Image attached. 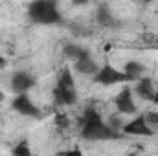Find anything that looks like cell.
Wrapping results in <instances>:
<instances>
[{
    "mask_svg": "<svg viewBox=\"0 0 158 156\" xmlns=\"http://www.w3.org/2000/svg\"><path fill=\"white\" fill-rule=\"evenodd\" d=\"M11 107L15 112H19L20 116H30V117H39L40 112L39 109L33 105L31 97L28 96V92H22V94H17L11 101Z\"/></svg>",
    "mask_w": 158,
    "mask_h": 156,
    "instance_id": "5b68a950",
    "label": "cell"
},
{
    "mask_svg": "<svg viewBox=\"0 0 158 156\" xmlns=\"http://www.w3.org/2000/svg\"><path fill=\"white\" fill-rule=\"evenodd\" d=\"M114 105H116L118 112H119V114H123V116H129V114H134V112H136L134 97H132V92H131V88H129V86H125L118 96H116Z\"/></svg>",
    "mask_w": 158,
    "mask_h": 156,
    "instance_id": "52a82bcc",
    "label": "cell"
},
{
    "mask_svg": "<svg viewBox=\"0 0 158 156\" xmlns=\"http://www.w3.org/2000/svg\"><path fill=\"white\" fill-rule=\"evenodd\" d=\"M55 127L61 129V130H66L70 127V117L66 116L64 112H57L55 114Z\"/></svg>",
    "mask_w": 158,
    "mask_h": 156,
    "instance_id": "5bb4252c",
    "label": "cell"
},
{
    "mask_svg": "<svg viewBox=\"0 0 158 156\" xmlns=\"http://www.w3.org/2000/svg\"><path fill=\"white\" fill-rule=\"evenodd\" d=\"M4 99H6V94H4V92H0V103H2Z\"/></svg>",
    "mask_w": 158,
    "mask_h": 156,
    "instance_id": "ffe728a7",
    "label": "cell"
},
{
    "mask_svg": "<svg viewBox=\"0 0 158 156\" xmlns=\"http://www.w3.org/2000/svg\"><path fill=\"white\" fill-rule=\"evenodd\" d=\"M90 0H72V4H76V6H85V4H88Z\"/></svg>",
    "mask_w": 158,
    "mask_h": 156,
    "instance_id": "e0dca14e",
    "label": "cell"
},
{
    "mask_svg": "<svg viewBox=\"0 0 158 156\" xmlns=\"http://www.w3.org/2000/svg\"><path fill=\"white\" fill-rule=\"evenodd\" d=\"M155 42H156V46H158V37H156V40H155Z\"/></svg>",
    "mask_w": 158,
    "mask_h": 156,
    "instance_id": "7402d4cb",
    "label": "cell"
},
{
    "mask_svg": "<svg viewBox=\"0 0 158 156\" xmlns=\"http://www.w3.org/2000/svg\"><path fill=\"white\" fill-rule=\"evenodd\" d=\"M63 53L66 55V57H70V59H79V57H83V55H88V51L85 50V48H81L79 44H66L64 48H63Z\"/></svg>",
    "mask_w": 158,
    "mask_h": 156,
    "instance_id": "7c38bea8",
    "label": "cell"
},
{
    "mask_svg": "<svg viewBox=\"0 0 158 156\" xmlns=\"http://www.w3.org/2000/svg\"><path fill=\"white\" fill-rule=\"evenodd\" d=\"M140 2H143V4H151V2H155V0H140Z\"/></svg>",
    "mask_w": 158,
    "mask_h": 156,
    "instance_id": "44dd1931",
    "label": "cell"
},
{
    "mask_svg": "<svg viewBox=\"0 0 158 156\" xmlns=\"http://www.w3.org/2000/svg\"><path fill=\"white\" fill-rule=\"evenodd\" d=\"M153 103H156V105H158V86H156V90H155V97H153Z\"/></svg>",
    "mask_w": 158,
    "mask_h": 156,
    "instance_id": "ac0fdd59",
    "label": "cell"
},
{
    "mask_svg": "<svg viewBox=\"0 0 158 156\" xmlns=\"http://www.w3.org/2000/svg\"><path fill=\"white\" fill-rule=\"evenodd\" d=\"M28 15L35 24H59L61 13L57 7V0H31L28 6Z\"/></svg>",
    "mask_w": 158,
    "mask_h": 156,
    "instance_id": "7a4b0ae2",
    "label": "cell"
},
{
    "mask_svg": "<svg viewBox=\"0 0 158 156\" xmlns=\"http://www.w3.org/2000/svg\"><path fill=\"white\" fill-rule=\"evenodd\" d=\"M134 83H136V84H134V92H136L142 99H145V101H153V97H155V90H156L155 83H153L149 77H140V79H136Z\"/></svg>",
    "mask_w": 158,
    "mask_h": 156,
    "instance_id": "9c48e42d",
    "label": "cell"
},
{
    "mask_svg": "<svg viewBox=\"0 0 158 156\" xmlns=\"http://www.w3.org/2000/svg\"><path fill=\"white\" fill-rule=\"evenodd\" d=\"M53 101H55L57 107L76 105L77 90H76V81H74V76H72L70 68H63L61 70L57 84H55V90H53Z\"/></svg>",
    "mask_w": 158,
    "mask_h": 156,
    "instance_id": "3957f363",
    "label": "cell"
},
{
    "mask_svg": "<svg viewBox=\"0 0 158 156\" xmlns=\"http://www.w3.org/2000/svg\"><path fill=\"white\" fill-rule=\"evenodd\" d=\"M2 66H6V59H4V55L0 53V68H2Z\"/></svg>",
    "mask_w": 158,
    "mask_h": 156,
    "instance_id": "d6986e66",
    "label": "cell"
},
{
    "mask_svg": "<svg viewBox=\"0 0 158 156\" xmlns=\"http://www.w3.org/2000/svg\"><path fill=\"white\" fill-rule=\"evenodd\" d=\"M15 156H30L31 154V149L28 147V143L26 142H20L17 147H13V151H11Z\"/></svg>",
    "mask_w": 158,
    "mask_h": 156,
    "instance_id": "9a60e30c",
    "label": "cell"
},
{
    "mask_svg": "<svg viewBox=\"0 0 158 156\" xmlns=\"http://www.w3.org/2000/svg\"><path fill=\"white\" fill-rule=\"evenodd\" d=\"M96 18H98V22H99L101 26H110V24L114 22V18H112V15H110V11H109L107 6H99V7H98Z\"/></svg>",
    "mask_w": 158,
    "mask_h": 156,
    "instance_id": "4fadbf2b",
    "label": "cell"
},
{
    "mask_svg": "<svg viewBox=\"0 0 158 156\" xmlns=\"http://www.w3.org/2000/svg\"><path fill=\"white\" fill-rule=\"evenodd\" d=\"M145 116V121H147V125L153 129V130H158V112H147V114H143Z\"/></svg>",
    "mask_w": 158,
    "mask_h": 156,
    "instance_id": "2e32d148",
    "label": "cell"
},
{
    "mask_svg": "<svg viewBox=\"0 0 158 156\" xmlns=\"http://www.w3.org/2000/svg\"><path fill=\"white\" fill-rule=\"evenodd\" d=\"M121 132H123V134H129V136H155V134H156V130H153V129L147 125L143 114H140V116H136L134 119L127 121V123L123 125Z\"/></svg>",
    "mask_w": 158,
    "mask_h": 156,
    "instance_id": "8992f818",
    "label": "cell"
},
{
    "mask_svg": "<svg viewBox=\"0 0 158 156\" xmlns=\"http://www.w3.org/2000/svg\"><path fill=\"white\" fill-rule=\"evenodd\" d=\"M79 125V136L90 142H105V140H116L119 134L109 127V123L103 121L101 114L94 109L88 107L83 116L77 119Z\"/></svg>",
    "mask_w": 158,
    "mask_h": 156,
    "instance_id": "6da1fadb",
    "label": "cell"
},
{
    "mask_svg": "<svg viewBox=\"0 0 158 156\" xmlns=\"http://www.w3.org/2000/svg\"><path fill=\"white\" fill-rule=\"evenodd\" d=\"M92 79H94V83L103 84V86H112V84H118V83H132V79L129 77L123 70H118V68H114L110 64L99 66L98 74Z\"/></svg>",
    "mask_w": 158,
    "mask_h": 156,
    "instance_id": "277c9868",
    "label": "cell"
},
{
    "mask_svg": "<svg viewBox=\"0 0 158 156\" xmlns=\"http://www.w3.org/2000/svg\"><path fill=\"white\" fill-rule=\"evenodd\" d=\"M123 72L132 79V83H134L136 79H140L143 76V64L138 63V61H127L125 66H123Z\"/></svg>",
    "mask_w": 158,
    "mask_h": 156,
    "instance_id": "8fae6325",
    "label": "cell"
},
{
    "mask_svg": "<svg viewBox=\"0 0 158 156\" xmlns=\"http://www.w3.org/2000/svg\"><path fill=\"white\" fill-rule=\"evenodd\" d=\"M76 70H77L79 74H83V76L94 77V76L98 74V70H99V64H98V63L90 57V53H88V55H83V57L76 59Z\"/></svg>",
    "mask_w": 158,
    "mask_h": 156,
    "instance_id": "30bf717a",
    "label": "cell"
},
{
    "mask_svg": "<svg viewBox=\"0 0 158 156\" xmlns=\"http://www.w3.org/2000/svg\"><path fill=\"white\" fill-rule=\"evenodd\" d=\"M33 84H35V77L28 72H15L11 77V90L15 94L28 92L30 88H33Z\"/></svg>",
    "mask_w": 158,
    "mask_h": 156,
    "instance_id": "ba28073f",
    "label": "cell"
}]
</instances>
